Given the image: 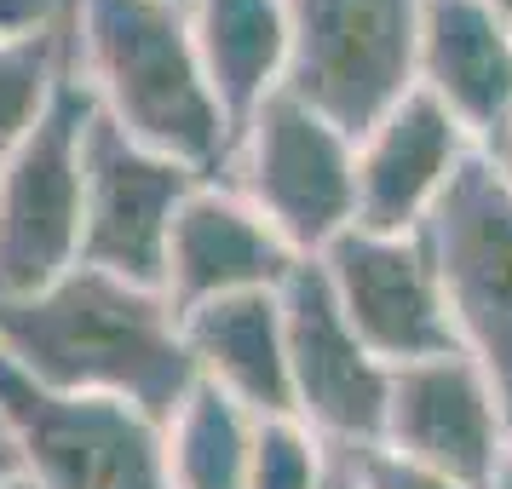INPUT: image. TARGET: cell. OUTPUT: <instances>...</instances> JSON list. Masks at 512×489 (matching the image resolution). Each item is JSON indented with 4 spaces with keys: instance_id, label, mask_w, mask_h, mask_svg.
Here are the masks:
<instances>
[{
    "instance_id": "cell-9",
    "label": "cell",
    "mask_w": 512,
    "mask_h": 489,
    "mask_svg": "<svg viewBox=\"0 0 512 489\" xmlns=\"http://www.w3.org/2000/svg\"><path fill=\"white\" fill-rule=\"evenodd\" d=\"M282 317H288V392L294 420H305L328 449H369L386 432V397L392 369L363 346L346 311L323 282L317 259H305L282 282Z\"/></svg>"
},
{
    "instance_id": "cell-8",
    "label": "cell",
    "mask_w": 512,
    "mask_h": 489,
    "mask_svg": "<svg viewBox=\"0 0 512 489\" xmlns=\"http://www.w3.org/2000/svg\"><path fill=\"white\" fill-rule=\"evenodd\" d=\"M202 173L173 162L150 144L127 139L121 127L93 110L87 127V179H81V254L75 265H93L110 277L162 288V259L173 219L185 208Z\"/></svg>"
},
{
    "instance_id": "cell-15",
    "label": "cell",
    "mask_w": 512,
    "mask_h": 489,
    "mask_svg": "<svg viewBox=\"0 0 512 489\" xmlns=\"http://www.w3.org/2000/svg\"><path fill=\"white\" fill-rule=\"evenodd\" d=\"M185 317V346L190 369L202 386L225 392L231 403L254 409V415H294V392H288V317H282V288L265 294H236V300H213Z\"/></svg>"
},
{
    "instance_id": "cell-11",
    "label": "cell",
    "mask_w": 512,
    "mask_h": 489,
    "mask_svg": "<svg viewBox=\"0 0 512 489\" xmlns=\"http://www.w3.org/2000/svg\"><path fill=\"white\" fill-rule=\"evenodd\" d=\"M380 443L409 461L438 466L466 489H495L512 466V409L466 351H443L392 369Z\"/></svg>"
},
{
    "instance_id": "cell-10",
    "label": "cell",
    "mask_w": 512,
    "mask_h": 489,
    "mask_svg": "<svg viewBox=\"0 0 512 489\" xmlns=\"http://www.w3.org/2000/svg\"><path fill=\"white\" fill-rule=\"evenodd\" d=\"M317 271L334 288L346 323L363 334V346L386 369H409V363H426V357H443V351H461L438 265H432V248H426L420 231L392 236L351 225L317 259Z\"/></svg>"
},
{
    "instance_id": "cell-17",
    "label": "cell",
    "mask_w": 512,
    "mask_h": 489,
    "mask_svg": "<svg viewBox=\"0 0 512 489\" xmlns=\"http://www.w3.org/2000/svg\"><path fill=\"white\" fill-rule=\"evenodd\" d=\"M254 409L231 403L213 386H190L179 409L162 420V455H167V484L173 489H248V466H254L259 443Z\"/></svg>"
},
{
    "instance_id": "cell-1",
    "label": "cell",
    "mask_w": 512,
    "mask_h": 489,
    "mask_svg": "<svg viewBox=\"0 0 512 489\" xmlns=\"http://www.w3.org/2000/svg\"><path fill=\"white\" fill-rule=\"evenodd\" d=\"M0 357L35 386L116 397L156 420L196 386L173 300L93 265H70L35 294H0Z\"/></svg>"
},
{
    "instance_id": "cell-4",
    "label": "cell",
    "mask_w": 512,
    "mask_h": 489,
    "mask_svg": "<svg viewBox=\"0 0 512 489\" xmlns=\"http://www.w3.org/2000/svg\"><path fill=\"white\" fill-rule=\"evenodd\" d=\"M426 0H288V93L363 139L420 81Z\"/></svg>"
},
{
    "instance_id": "cell-22",
    "label": "cell",
    "mask_w": 512,
    "mask_h": 489,
    "mask_svg": "<svg viewBox=\"0 0 512 489\" xmlns=\"http://www.w3.org/2000/svg\"><path fill=\"white\" fill-rule=\"evenodd\" d=\"M317 489H363V484H357V472H351L346 449H334V461H328V472H323V484H317Z\"/></svg>"
},
{
    "instance_id": "cell-29",
    "label": "cell",
    "mask_w": 512,
    "mask_h": 489,
    "mask_svg": "<svg viewBox=\"0 0 512 489\" xmlns=\"http://www.w3.org/2000/svg\"><path fill=\"white\" fill-rule=\"evenodd\" d=\"M501 167H507V173H512V162H501Z\"/></svg>"
},
{
    "instance_id": "cell-24",
    "label": "cell",
    "mask_w": 512,
    "mask_h": 489,
    "mask_svg": "<svg viewBox=\"0 0 512 489\" xmlns=\"http://www.w3.org/2000/svg\"><path fill=\"white\" fill-rule=\"evenodd\" d=\"M484 6H489V12H495V18H501V24L512 29V0H484Z\"/></svg>"
},
{
    "instance_id": "cell-23",
    "label": "cell",
    "mask_w": 512,
    "mask_h": 489,
    "mask_svg": "<svg viewBox=\"0 0 512 489\" xmlns=\"http://www.w3.org/2000/svg\"><path fill=\"white\" fill-rule=\"evenodd\" d=\"M12 478H18V466H12V455L0 449V489H12Z\"/></svg>"
},
{
    "instance_id": "cell-12",
    "label": "cell",
    "mask_w": 512,
    "mask_h": 489,
    "mask_svg": "<svg viewBox=\"0 0 512 489\" xmlns=\"http://www.w3.org/2000/svg\"><path fill=\"white\" fill-rule=\"evenodd\" d=\"M300 265L305 259L248 208L242 190H231L225 179H196L167 236L162 294L173 300V311H196L213 300L282 288Z\"/></svg>"
},
{
    "instance_id": "cell-14",
    "label": "cell",
    "mask_w": 512,
    "mask_h": 489,
    "mask_svg": "<svg viewBox=\"0 0 512 489\" xmlns=\"http://www.w3.org/2000/svg\"><path fill=\"white\" fill-rule=\"evenodd\" d=\"M415 81L478 150H495L512 127V29L484 0H426Z\"/></svg>"
},
{
    "instance_id": "cell-18",
    "label": "cell",
    "mask_w": 512,
    "mask_h": 489,
    "mask_svg": "<svg viewBox=\"0 0 512 489\" xmlns=\"http://www.w3.org/2000/svg\"><path fill=\"white\" fill-rule=\"evenodd\" d=\"M64 75H70V18L41 35L0 41V167L29 139V127L47 116Z\"/></svg>"
},
{
    "instance_id": "cell-7",
    "label": "cell",
    "mask_w": 512,
    "mask_h": 489,
    "mask_svg": "<svg viewBox=\"0 0 512 489\" xmlns=\"http://www.w3.org/2000/svg\"><path fill=\"white\" fill-rule=\"evenodd\" d=\"M93 98L64 75L47 116L0 167V294H35L81 254V179H87Z\"/></svg>"
},
{
    "instance_id": "cell-6",
    "label": "cell",
    "mask_w": 512,
    "mask_h": 489,
    "mask_svg": "<svg viewBox=\"0 0 512 489\" xmlns=\"http://www.w3.org/2000/svg\"><path fill=\"white\" fill-rule=\"evenodd\" d=\"M420 236L438 265L455 346L512 409V173L478 150Z\"/></svg>"
},
{
    "instance_id": "cell-25",
    "label": "cell",
    "mask_w": 512,
    "mask_h": 489,
    "mask_svg": "<svg viewBox=\"0 0 512 489\" xmlns=\"http://www.w3.org/2000/svg\"><path fill=\"white\" fill-rule=\"evenodd\" d=\"M484 156H495V162H512V127H507V139L495 144V150H484Z\"/></svg>"
},
{
    "instance_id": "cell-19",
    "label": "cell",
    "mask_w": 512,
    "mask_h": 489,
    "mask_svg": "<svg viewBox=\"0 0 512 489\" xmlns=\"http://www.w3.org/2000/svg\"><path fill=\"white\" fill-rule=\"evenodd\" d=\"M328 461H334V449H328L305 420L271 415V420H259L248 489H317L323 472H328Z\"/></svg>"
},
{
    "instance_id": "cell-16",
    "label": "cell",
    "mask_w": 512,
    "mask_h": 489,
    "mask_svg": "<svg viewBox=\"0 0 512 489\" xmlns=\"http://www.w3.org/2000/svg\"><path fill=\"white\" fill-rule=\"evenodd\" d=\"M185 12L213 93L242 127L288 87V0H185Z\"/></svg>"
},
{
    "instance_id": "cell-28",
    "label": "cell",
    "mask_w": 512,
    "mask_h": 489,
    "mask_svg": "<svg viewBox=\"0 0 512 489\" xmlns=\"http://www.w3.org/2000/svg\"><path fill=\"white\" fill-rule=\"evenodd\" d=\"M0 449H6V432H0Z\"/></svg>"
},
{
    "instance_id": "cell-20",
    "label": "cell",
    "mask_w": 512,
    "mask_h": 489,
    "mask_svg": "<svg viewBox=\"0 0 512 489\" xmlns=\"http://www.w3.org/2000/svg\"><path fill=\"white\" fill-rule=\"evenodd\" d=\"M351 472H357L363 489H466L449 472H438V466H426V461H409V455H397L386 443L351 449Z\"/></svg>"
},
{
    "instance_id": "cell-3",
    "label": "cell",
    "mask_w": 512,
    "mask_h": 489,
    "mask_svg": "<svg viewBox=\"0 0 512 489\" xmlns=\"http://www.w3.org/2000/svg\"><path fill=\"white\" fill-rule=\"evenodd\" d=\"M219 179L242 190L248 208L300 259H323L357 225V139L288 87L236 127Z\"/></svg>"
},
{
    "instance_id": "cell-26",
    "label": "cell",
    "mask_w": 512,
    "mask_h": 489,
    "mask_svg": "<svg viewBox=\"0 0 512 489\" xmlns=\"http://www.w3.org/2000/svg\"><path fill=\"white\" fill-rule=\"evenodd\" d=\"M495 489H512V466H507V472H501V484H495Z\"/></svg>"
},
{
    "instance_id": "cell-21",
    "label": "cell",
    "mask_w": 512,
    "mask_h": 489,
    "mask_svg": "<svg viewBox=\"0 0 512 489\" xmlns=\"http://www.w3.org/2000/svg\"><path fill=\"white\" fill-rule=\"evenodd\" d=\"M64 18H70V0H0V41L58 29Z\"/></svg>"
},
{
    "instance_id": "cell-2",
    "label": "cell",
    "mask_w": 512,
    "mask_h": 489,
    "mask_svg": "<svg viewBox=\"0 0 512 489\" xmlns=\"http://www.w3.org/2000/svg\"><path fill=\"white\" fill-rule=\"evenodd\" d=\"M70 70L127 139L219 179L236 121L213 93L185 0H70Z\"/></svg>"
},
{
    "instance_id": "cell-5",
    "label": "cell",
    "mask_w": 512,
    "mask_h": 489,
    "mask_svg": "<svg viewBox=\"0 0 512 489\" xmlns=\"http://www.w3.org/2000/svg\"><path fill=\"white\" fill-rule=\"evenodd\" d=\"M0 432L18 478L35 489H173L162 420L116 403L35 386L0 357Z\"/></svg>"
},
{
    "instance_id": "cell-27",
    "label": "cell",
    "mask_w": 512,
    "mask_h": 489,
    "mask_svg": "<svg viewBox=\"0 0 512 489\" xmlns=\"http://www.w3.org/2000/svg\"><path fill=\"white\" fill-rule=\"evenodd\" d=\"M12 489H35V484H24V478H12Z\"/></svg>"
},
{
    "instance_id": "cell-13",
    "label": "cell",
    "mask_w": 512,
    "mask_h": 489,
    "mask_svg": "<svg viewBox=\"0 0 512 489\" xmlns=\"http://www.w3.org/2000/svg\"><path fill=\"white\" fill-rule=\"evenodd\" d=\"M472 156L478 144L466 139V127L415 87L357 139V225L392 236L426 231Z\"/></svg>"
}]
</instances>
